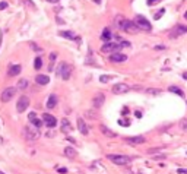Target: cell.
<instances>
[{"instance_id": "5b68a950", "label": "cell", "mask_w": 187, "mask_h": 174, "mask_svg": "<svg viewBox=\"0 0 187 174\" xmlns=\"http://www.w3.org/2000/svg\"><path fill=\"white\" fill-rule=\"evenodd\" d=\"M15 95H16V88H6V89L1 91V94H0V100H1L3 102H9Z\"/></svg>"}, {"instance_id": "7bdbcfd3", "label": "cell", "mask_w": 187, "mask_h": 174, "mask_svg": "<svg viewBox=\"0 0 187 174\" xmlns=\"http://www.w3.org/2000/svg\"><path fill=\"white\" fill-rule=\"evenodd\" d=\"M183 76H184V79H187V73H184V75H183Z\"/></svg>"}, {"instance_id": "d4e9b609", "label": "cell", "mask_w": 187, "mask_h": 174, "mask_svg": "<svg viewBox=\"0 0 187 174\" xmlns=\"http://www.w3.org/2000/svg\"><path fill=\"white\" fill-rule=\"evenodd\" d=\"M145 92L148 95H161L162 94V89H159V88H148Z\"/></svg>"}, {"instance_id": "d6986e66", "label": "cell", "mask_w": 187, "mask_h": 174, "mask_svg": "<svg viewBox=\"0 0 187 174\" xmlns=\"http://www.w3.org/2000/svg\"><path fill=\"white\" fill-rule=\"evenodd\" d=\"M111 37H112L111 31H110L108 28H105V29L102 31V35H101V40H102V41H105V44H107V43H111Z\"/></svg>"}, {"instance_id": "1f68e13d", "label": "cell", "mask_w": 187, "mask_h": 174, "mask_svg": "<svg viewBox=\"0 0 187 174\" xmlns=\"http://www.w3.org/2000/svg\"><path fill=\"white\" fill-rule=\"evenodd\" d=\"M164 12H165V10H164V9H161V10H159V13H156V15H155V19H159V18L162 16V13H164Z\"/></svg>"}, {"instance_id": "9c48e42d", "label": "cell", "mask_w": 187, "mask_h": 174, "mask_svg": "<svg viewBox=\"0 0 187 174\" xmlns=\"http://www.w3.org/2000/svg\"><path fill=\"white\" fill-rule=\"evenodd\" d=\"M104 101H105V95H104L102 92L97 94V95L94 97V100H92V105H94V110H98V108H101V107H102V104H104Z\"/></svg>"}, {"instance_id": "5bb4252c", "label": "cell", "mask_w": 187, "mask_h": 174, "mask_svg": "<svg viewBox=\"0 0 187 174\" xmlns=\"http://www.w3.org/2000/svg\"><path fill=\"white\" fill-rule=\"evenodd\" d=\"M115 50H118V44L115 43H107L104 44L102 48H101L102 53H111V51H115Z\"/></svg>"}, {"instance_id": "7402d4cb", "label": "cell", "mask_w": 187, "mask_h": 174, "mask_svg": "<svg viewBox=\"0 0 187 174\" xmlns=\"http://www.w3.org/2000/svg\"><path fill=\"white\" fill-rule=\"evenodd\" d=\"M70 130H72L70 122H69L67 119H63V120H62V132H63V133H69Z\"/></svg>"}, {"instance_id": "4dcf8cb0", "label": "cell", "mask_w": 187, "mask_h": 174, "mask_svg": "<svg viewBox=\"0 0 187 174\" xmlns=\"http://www.w3.org/2000/svg\"><path fill=\"white\" fill-rule=\"evenodd\" d=\"M155 50L156 51H162V50H165V45H161V44L159 45H155Z\"/></svg>"}, {"instance_id": "cb8c5ba5", "label": "cell", "mask_w": 187, "mask_h": 174, "mask_svg": "<svg viewBox=\"0 0 187 174\" xmlns=\"http://www.w3.org/2000/svg\"><path fill=\"white\" fill-rule=\"evenodd\" d=\"M85 116H86L88 119H91V120H97V119H98L97 110H88V111H85Z\"/></svg>"}, {"instance_id": "2e32d148", "label": "cell", "mask_w": 187, "mask_h": 174, "mask_svg": "<svg viewBox=\"0 0 187 174\" xmlns=\"http://www.w3.org/2000/svg\"><path fill=\"white\" fill-rule=\"evenodd\" d=\"M56 105H57V95L51 94V95L48 97V101H47V108H48V110H53Z\"/></svg>"}, {"instance_id": "8fae6325", "label": "cell", "mask_w": 187, "mask_h": 174, "mask_svg": "<svg viewBox=\"0 0 187 174\" xmlns=\"http://www.w3.org/2000/svg\"><path fill=\"white\" fill-rule=\"evenodd\" d=\"M129 145H142V143H145V136H129V137H126L124 139Z\"/></svg>"}, {"instance_id": "8d00e7d4", "label": "cell", "mask_w": 187, "mask_h": 174, "mask_svg": "<svg viewBox=\"0 0 187 174\" xmlns=\"http://www.w3.org/2000/svg\"><path fill=\"white\" fill-rule=\"evenodd\" d=\"M118 125H120V126H129V123H127V122H123V120H120Z\"/></svg>"}, {"instance_id": "9a60e30c", "label": "cell", "mask_w": 187, "mask_h": 174, "mask_svg": "<svg viewBox=\"0 0 187 174\" xmlns=\"http://www.w3.org/2000/svg\"><path fill=\"white\" fill-rule=\"evenodd\" d=\"M21 70H22L21 64H12V66L9 67V70H7V75H9V76H16L18 73H21Z\"/></svg>"}, {"instance_id": "7c38bea8", "label": "cell", "mask_w": 187, "mask_h": 174, "mask_svg": "<svg viewBox=\"0 0 187 174\" xmlns=\"http://www.w3.org/2000/svg\"><path fill=\"white\" fill-rule=\"evenodd\" d=\"M126 60H127V56L123 53H111L110 54V62H112V63H123Z\"/></svg>"}, {"instance_id": "83f0119b", "label": "cell", "mask_w": 187, "mask_h": 174, "mask_svg": "<svg viewBox=\"0 0 187 174\" xmlns=\"http://www.w3.org/2000/svg\"><path fill=\"white\" fill-rule=\"evenodd\" d=\"M41 66H42V60H41L39 57H37V59H35V62H34V67H35V70H39V69H41Z\"/></svg>"}, {"instance_id": "f35d334b", "label": "cell", "mask_w": 187, "mask_h": 174, "mask_svg": "<svg viewBox=\"0 0 187 174\" xmlns=\"http://www.w3.org/2000/svg\"><path fill=\"white\" fill-rule=\"evenodd\" d=\"M66 171H67L66 168H59V173H66Z\"/></svg>"}, {"instance_id": "277c9868", "label": "cell", "mask_w": 187, "mask_h": 174, "mask_svg": "<svg viewBox=\"0 0 187 174\" xmlns=\"http://www.w3.org/2000/svg\"><path fill=\"white\" fill-rule=\"evenodd\" d=\"M59 75L62 76V79L67 81L70 78V75H72V66L67 64V63H62L60 67H59Z\"/></svg>"}, {"instance_id": "74e56055", "label": "cell", "mask_w": 187, "mask_h": 174, "mask_svg": "<svg viewBox=\"0 0 187 174\" xmlns=\"http://www.w3.org/2000/svg\"><path fill=\"white\" fill-rule=\"evenodd\" d=\"M45 1H48V3H59L60 0H45Z\"/></svg>"}, {"instance_id": "30bf717a", "label": "cell", "mask_w": 187, "mask_h": 174, "mask_svg": "<svg viewBox=\"0 0 187 174\" xmlns=\"http://www.w3.org/2000/svg\"><path fill=\"white\" fill-rule=\"evenodd\" d=\"M42 120H44V125L47 126V127H54L56 125H57V119L54 117V116H51V114H48V113H44L42 114Z\"/></svg>"}, {"instance_id": "d6a6232c", "label": "cell", "mask_w": 187, "mask_h": 174, "mask_svg": "<svg viewBox=\"0 0 187 174\" xmlns=\"http://www.w3.org/2000/svg\"><path fill=\"white\" fill-rule=\"evenodd\" d=\"M7 7V3L6 1H0V10H3V9H6Z\"/></svg>"}, {"instance_id": "f546056e", "label": "cell", "mask_w": 187, "mask_h": 174, "mask_svg": "<svg viewBox=\"0 0 187 174\" xmlns=\"http://www.w3.org/2000/svg\"><path fill=\"white\" fill-rule=\"evenodd\" d=\"M29 45H31V47L34 48V51H42V48H39V47H38V45H37L35 43H31Z\"/></svg>"}, {"instance_id": "ee69618b", "label": "cell", "mask_w": 187, "mask_h": 174, "mask_svg": "<svg viewBox=\"0 0 187 174\" xmlns=\"http://www.w3.org/2000/svg\"><path fill=\"white\" fill-rule=\"evenodd\" d=\"M0 174H4V173H3V171H0Z\"/></svg>"}, {"instance_id": "836d02e7", "label": "cell", "mask_w": 187, "mask_h": 174, "mask_svg": "<svg viewBox=\"0 0 187 174\" xmlns=\"http://www.w3.org/2000/svg\"><path fill=\"white\" fill-rule=\"evenodd\" d=\"M158 1H159V0H148V4H149V6H153V4H156Z\"/></svg>"}, {"instance_id": "f1b7e54d", "label": "cell", "mask_w": 187, "mask_h": 174, "mask_svg": "<svg viewBox=\"0 0 187 174\" xmlns=\"http://www.w3.org/2000/svg\"><path fill=\"white\" fill-rule=\"evenodd\" d=\"M110 81H111V76H107V75L100 76V82H102V84H107V82H110Z\"/></svg>"}, {"instance_id": "e0dca14e", "label": "cell", "mask_w": 187, "mask_h": 174, "mask_svg": "<svg viewBox=\"0 0 187 174\" xmlns=\"http://www.w3.org/2000/svg\"><path fill=\"white\" fill-rule=\"evenodd\" d=\"M59 35H60V37H64V38H67V40H72V41L77 40L76 34H75V32H72V31H60V32H59Z\"/></svg>"}, {"instance_id": "ac0fdd59", "label": "cell", "mask_w": 187, "mask_h": 174, "mask_svg": "<svg viewBox=\"0 0 187 174\" xmlns=\"http://www.w3.org/2000/svg\"><path fill=\"white\" fill-rule=\"evenodd\" d=\"M29 120H31V125H32L34 127H37V129H39L41 125H42V122L35 117V113H29Z\"/></svg>"}, {"instance_id": "4fadbf2b", "label": "cell", "mask_w": 187, "mask_h": 174, "mask_svg": "<svg viewBox=\"0 0 187 174\" xmlns=\"http://www.w3.org/2000/svg\"><path fill=\"white\" fill-rule=\"evenodd\" d=\"M77 129H79V132H80L83 136H86V135L89 133V127H88V125L85 123L83 119H77Z\"/></svg>"}, {"instance_id": "484cf974", "label": "cell", "mask_w": 187, "mask_h": 174, "mask_svg": "<svg viewBox=\"0 0 187 174\" xmlns=\"http://www.w3.org/2000/svg\"><path fill=\"white\" fill-rule=\"evenodd\" d=\"M168 91H170V92H174V94H177V95H180V97H184V91L178 87H170Z\"/></svg>"}, {"instance_id": "603a6c76", "label": "cell", "mask_w": 187, "mask_h": 174, "mask_svg": "<svg viewBox=\"0 0 187 174\" xmlns=\"http://www.w3.org/2000/svg\"><path fill=\"white\" fill-rule=\"evenodd\" d=\"M64 155H66L67 158L73 160V158H75L77 154H76V151L73 149V148H70V146H66V148H64Z\"/></svg>"}, {"instance_id": "b9f144b4", "label": "cell", "mask_w": 187, "mask_h": 174, "mask_svg": "<svg viewBox=\"0 0 187 174\" xmlns=\"http://www.w3.org/2000/svg\"><path fill=\"white\" fill-rule=\"evenodd\" d=\"M1 38H3V34L0 32V45H1Z\"/></svg>"}, {"instance_id": "44dd1931", "label": "cell", "mask_w": 187, "mask_h": 174, "mask_svg": "<svg viewBox=\"0 0 187 174\" xmlns=\"http://www.w3.org/2000/svg\"><path fill=\"white\" fill-rule=\"evenodd\" d=\"M100 130L102 132V135H105V136H108V137H115L117 135H115V132H112V130H110L107 126H104V125H101L100 126Z\"/></svg>"}, {"instance_id": "3957f363", "label": "cell", "mask_w": 187, "mask_h": 174, "mask_svg": "<svg viewBox=\"0 0 187 174\" xmlns=\"http://www.w3.org/2000/svg\"><path fill=\"white\" fill-rule=\"evenodd\" d=\"M133 22H135V24L139 26V29H145V31H150V29H152L150 22L146 19V18H145V16H142V15H136Z\"/></svg>"}, {"instance_id": "60d3db41", "label": "cell", "mask_w": 187, "mask_h": 174, "mask_svg": "<svg viewBox=\"0 0 187 174\" xmlns=\"http://www.w3.org/2000/svg\"><path fill=\"white\" fill-rule=\"evenodd\" d=\"M94 3H97V4H100V3H101V0H94Z\"/></svg>"}, {"instance_id": "4316f807", "label": "cell", "mask_w": 187, "mask_h": 174, "mask_svg": "<svg viewBox=\"0 0 187 174\" xmlns=\"http://www.w3.org/2000/svg\"><path fill=\"white\" fill-rule=\"evenodd\" d=\"M28 85H29V81L28 79H21L18 82V89H27Z\"/></svg>"}, {"instance_id": "ba28073f", "label": "cell", "mask_w": 187, "mask_h": 174, "mask_svg": "<svg viewBox=\"0 0 187 174\" xmlns=\"http://www.w3.org/2000/svg\"><path fill=\"white\" fill-rule=\"evenodd\" d=\"M186 32H187L186 25H176V26L173 28V31L170 32V38H177V37L186 34Z\"/></svg>"}, {"instance_id": "d590c367", "label": "cell", "mask_w": 187, "mask_h": 174, "mask_svg": "<svg viewBox=\"0 0 187 174\" xmlns=\"http://www.w3.org/2000/svg\"><path fill=\"white\" fill-rule=\"evenodd\" d=\"M24 1H25V3H27V4H28V6H31V7H32V9H35V6H34V4H32V1H31V0H24Z\"/></svg>"}, {"instance_id": "ffe728a7", "label": "cell", "mask_w": 187, "mask_h": 174, "mask_svg": "<svg viewBox=\"0 0 187 174\" xmlns=\"http://www.w3.org/2000/svg\"><path fill=\"white\" fill-rule=\"evenodd\" d=\"M35 81H37L38 85H47V84L50 82V78H48L47 75H37Z\"/></svg>"}, {"instance_id": "e575fe53", "label": "cell", "mask_w": 187, "mask_h": 174, "mask_svg": "<svg viewBox=\"0 0 187 174\" xmlns=\"http://www.w3.org/2000/svg\"><path fill=\"white\" fill-rule=\"evenodd\" d=\"M56 57H57V54H56V53H51V54H50V60H51V62H54V60H56Z\"/></svg>"}, {"instance_id": "6da1fadb", "label": "cell", "mask_w": 187, "mask_h": 174, "mask_svg": "<svg viewBox=\"0 0 187 174\" xmlns=\"http://www.w3.org/2000/svg\"><path fill=\"white\" fill-rule=\"evenodd\" d=\"M107 158L114 163L115 165H129L132 163V158L127 157V155H121V154H110L107 155Z\"/></svg>"}, {"instance_id": "52a82bcc", "label": "cell", "mask_w": 187, "mask_h": 174, "mask_svg": "<svg viewBox=\"0 0 187 174\" xmlns=\"http://www.w3.org/2000/svg\"><path fill=\"white\" fill-rule=\"evenodd\" d=\"M112 94H115V95H120V94H126V92H129L130 91V87L127 85V84H123V82H120V84H115V85H112Z\"/></svg>"}, {"instance_id": "ab89813d", "label": "cell", "mask_w": 187, "mask_h": 174, "mask_svg": "<svg viewBox=\"0 0 187 174\" xmlns=\"http://www.w3.org/2000/svg\"><path fill=\"white\" fill-rule=\"evenodd\" d=\"M178 173H180V174H181V173H183V174H187V170H181V168H180V170H178Z\"/></svg>"}, {"instance_id": "7a4b0ae2", "label": "cell", "mask_w": 187, "mask_h": 174, "mask_svg": "<svg viewBox=\"0 0 187 174\" xmlns=\"http://www.w3.org/2000/svg\"><path fill=\"white\" fill-rule=\"evenodd\" d=\"M24 136L27 140H37L41 136V132L34 126H27V127H24Z\"/></svg>"}, {"instance_id": "8992f818", "label": "cell", "mask_w": 187, "mask_h": 174, "mask_svg": "<svg viewBox=\"0 0 187 174\" xmlns=\"http://www.w3.org/2000/svg\"><path fill=\"white\" fill-rule=\"evenodd\" d=\"M28 107H29V98H28L27 95L19 97L18 104H16V110H18V113H24Z\"/></svg>"}]
</instances>
